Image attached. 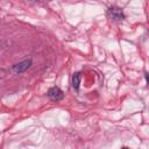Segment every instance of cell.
I'll return each mask as SVG.
<instances>
[{
	"label": "cell",
	"instance_id": "cell-3",
	"mask_svg": "<svg viewBox=\"0 0 149 149\" xmlns=\"http://www.w3.org/2000/svg\"><path fill=\"white\" fill-rule=\"evenodd\" d=\"M48 97H49L51 100L58 101V100H62V99H63L64 93H63V91H62L59 87L54 86V87H50V88L48 90Z\"/></svg>",
	"mask_w": 149,
	"mask_h": 149
},
{
	"label": "cell",
	"instance_id": "cell-2",
	"mask_svg": "<svg viewBox=\"0 0 149 149\" xmlns=\"http://www.w3.org/2000/svg\"><path fill=\"white\" fill-rule=\"evenodd\" d=\"M31 64H33V61H31L30 58H28V59H24V61H22V62L17 63V64L13 65V68H12V71H13L14 73H16V74H19V73H22V72H24L26 70H28V69L31 66Z\"/></svg>",
	"mask_w": 149,
	"mask_h": 149
},
{
	"label": "cell",
	"instance_id": "cell-5",
	"mask_svg": "<svg viewBox=\"0 0 149 149\" xmlns=\"http://www.w3.org/2000/svg\"><path fill=\"white\" fill-rule=\"evenodd\" d=\"M121 149H128V148H126V147H123V148H121Z\"/></svg>",
	"mask_w": 149,
	"mask_h": 149
},
{
	"label": "cell",
	"instance_id": "cell-4",
	"mask_svg": "<svg viewBox=\"0 0 149 149\" xmlns=\"http://www.w3.org/2000/svg\"><path fill=\"white\" fill-rule=\"evenodd\" d=\"M80 79H81V73H80V72H76V73L72 76L71 83H72V87H73L74 90H78V88H79Z\"/></svg>",
	"mask_w": 149,
	"mask_h": 149
},
{
	"label": "cell",
	"instance_id": "cell-1",
	"mask_svg": "<svg viewBox=\"0 0 149 149\" xmlns=\"http://www.w3.org/2000/svg\"><path fill=\"white\" fill-rule=\"evenodd\" d=\"M107 15H108V17H109L111 20H113V21H122V20L125 19V14H123L122 9L119 8V7H115V6L108 8Z\"/></svg>",
	"mask_w": 149,
	"mask_h": 149
}]
</instances>
